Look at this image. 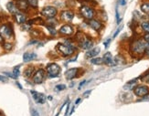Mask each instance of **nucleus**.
Returning a JSON list of instances; mask_svg holds the SVG:
<instances>
[{"mask_svg":"<svg viewBox=\"0 0 149 116\" xmlns=\"http://www.w3.org/2000/svg\"><path fill=\"white\" fill-rule=\"evenodd\" d=\"M147 46L148 45L145 41V40H136L132 43L131 50H132V52H134L135 54L141 55L146 52V49Z\"/></svg>","mask_w":149,"mask_h":116,"instance_id":"f257e3e1","label":"nucleus"},{"mask_svg":"<svg viewBox=\"0 0 149 116\" xmlns=\"http://www.w3.org/2000/svg\"><path fill=\"white\" fill-rule=\"evenodd\" d=\"M57 50L59 51V52L64 56V57H68V56H70L72 55L73 52H74V48L72 46V45H67V44H58L57 46Z\"/></svg>","mask_w":149,"mask_h":116,"instance_id":"f03ea898","label":"nucleus"},{"mask_svg":"<svg viewBox=\"0 0 149 116\" xmlns=\"http://www.w3.org/2000/svg\"><path fill=\"white\" fill-rule=\"evenodd\" d=\"M80 13L84 18L88 19V20L93 19L95 16L94 9L92 8V6H82L80 9Z\"/></svg>","mask_w":149,"mask_h":116,"instance_id":"7ed1b4c3","label":"nucleus"},{"mask_svg":"<svg viewBox=\"0 0 149 116\" xmlns=\"http://www.w3.org/2000/svg\"><path fill=\"white\" fill-rule=\"evenodd\" d=\"M47 72L49 77L51 78H55L58 77L61 73V67L56 63H51L47 67Z\"/></svg>","mask_w":149,"mask_h":116,"instance_id":"20e7f679","label":"nucleus"},{"mask_svg":"<svg viewBox=\"0 0 149 116\" xmlns=\"http://www.w3.org/2000/svg\"><path fill=\"white\" fill-rule=\"evenodd\" d=\"M134 92L137 97H146L149 94V89L146 85H139L134 88Z\"/></svg>","mask_w":149,"mask_h":116,"instance_id":"39448f33","label":"nucleus"},{"mask_svg":"<svg viewBox=\"0 0 149 116\" xmlns=\"http://www.w3.org/2000/svg\"><path fill=\"white\" fill-rule=\"evenodd\" d=\"M12 34L13 30L9 25L5 24L0 27V35H1L3 38H10L12 37Z\"/></svg>","mask_w":149,"mask_h":116,"instance_id":"423d86ee","label":"nucleus"},{"mask_svg":"<svg viewBox=\"0 0 149 116\" xmlns=\"http://www.w3.org/2000/svg\"><path fill=\"white\" fill-rule=\"evenodd\" d=\"M57 14V9L53 6H46L41 10V15L47 18H53Z\"/></svg>","mask_w":149,"mask_h":116,"instance_id":"0eeeda50","label":"nucleus"},{"mask_svg":"<svg viewBox=\"0 0 149 116\" xmlns=\"http://www.w3.org/2000/svg\"><path fill=\"white\" fill-rule=\"evenodd\" d=\"M45 76H46V73H45L44 72V69H38L37 70V72H35L34 76H33V78H32V81H33V82L35 83H41L44 79H45Z\"/></svg>","mask_w":149,"mask_h":116,"instance_id":"6e6552de","label":"nucleus"},{"mask_svg":"<svg viewBox=\"0 0 149 116\" xmlns=\"http://www.w3.org/2000/svg\"><path fill=\"white\" fill-rule=\"evenodd\" d=\"M31 94H32V97H33L34 101L37 102V103H44L45 101H46V97H45V95L42 94V93H40L38 92H35V91H31L30 92Z\"/></svg>","mask_w":149,"mask_h":116,"instance_id":"1a4fd4ad","label":"nucleus"},{"mask_svg":"<svg viewBox=\"0 0 149 116\" xmlns=\"http://www.w3.org/2000/svg\"><path fill=\"white\" fill-rule=\"evenodd\" d=\"M73 17H74V13L70 10H64L61 12V18L65 22L72 21L73 19Z\"/></svg>","mask_w":149,"mask_h":116,"instance_id":"9d476101","label":"nucleus"},{"mask_svg":"<svg viewBox=\"0 0 149 116\" xmlns=\"http://www.w3.org/2000/svg\"><path fill=\"white\" fill-rule=\"evenodd\" d=\"M88 25L90 26L91 28H92L93 29L96 30V31H100L102 28V22L97 20V19H90V20L88 21Z\"/></svg>","mask_w":149,"mask_h":116,"instance_id":"9b49d317","label":"nucleus"},{"mask_svg":"<svg viewBox=\"0 0 149 116\" xmlns=\"http://www.w3.org/2000/svg\"><path fill=\"white\" fill-rule=\"evenodd\" d=\"M73 27L72 26H70V25H64L62 26V27L60 29V33L62 34V35H66V36H70V35H72L73 33Z\"/></svg>","mask_w":149,"mask_h":116,"instance_id":"f8f14e48","label":"nucleus"},{"mask_svg":"<svg viewBox=\"0 0 149 116\" xmlns=\"http://www.w3.org/2000/svg\"><path fill=\"white\" fill-rule=\"evenodd\" d=\"M77 73H78V69L72 68V69H70L67 70L66 73H65V77H66L67 80L70 81V80L74 79L75 77H77Z\"/></svg>","mask_w":149,"mask_h":116,"instance_id":"ddd939ff","label":"nucleus"},{"mask_svg":"<svg viewBox=\"0 0 149 116\" xmlns=\"http://www.w3.org/2000/svg\"><path fill=\"white\" fill-rule=\"evenodd\" d=\"M93 41L91 40H89V38H84L81 41H80V46L83 49H91V48L93 47Z\"/></svg>","mask_w":149,"mask_h":116,"instance_id":"4468645a","label":"nucleus"},{"mask_svg":"<svg viewBox=\"0 0 149 116\" xmlns=\"http://www.w3.org/2000/svg\"><path fill=\"white\" fill-rule=\"evenodd\" d=\"M16 5L17 6V8L20 10H27L29 6L28 0H17Z\"/></svg>","mask_w":149,"mask_h":116,"instance_id":"2eb2a0df","label":"nucleus"},{"mask_svg":"<svg viewBox=\"0 0 149 116\" xmlns=\"http://www.w3.org/2000/svg\"><path fill=\"white\" fill-rule=\"evenodd\" d=\"M14 16H15L16 21H17L18 24H22V23H25V22H26V19H27V17H26L25 14H23V13H21V12H17V13H16V14H15Z\"/></svg>","mask_w":149,"mask_h":116,"instance_id":"dca6fc26","label":"nucleus"},{"mask_svg":"<svg viewBox=\"0 0 149 116\" xmlns=\"http://www.w3.org/2000/svg\"><path fill=\"white\" fill-rule=\"evenodd\" d=\"M102 60H103V63L107 64V65H112L113 59V56L110 52H106L102 57Z\"/></svg>","mask_w":149,"mask_h":116,"instance_id":"f3484780","label":"nucleus"},{"mask_svg":"<svg viewBox=\"0 0 149 116\" xmlns=\"http://www.w3.org/2000/svg\"><path fill=\"white\" fill-rule=\"evenodd\" d=\"M6 8H8V9L9 10L10 13H12V14H14V15L18 12V8H17V5L13 2H9L8 5H6Z\"/></svg>","mask_w":149,"mask_h":116,"instance_id":"a211bd4d","label":"nucleus"},{"mask_svg":"<svg viewBox=\"0 0 149 116\" xmlns=\"http://www.w3.org/2000/svg\"><path fill=\"white\" fill-rule=\"evenodd\" d=\"M100 48H94L93 49H91L89 51H87L86 52V57L87 58H93L95 57L96 55H98L100 53Z\"/></svg>","mask_w":149,"mask_h":116,"instance_id":"6ab92c4d","label":"nucleus"},{"mask_svg":"<svg viewBox=\"0 0 149 116\" xmlns=\"http://www.w3.org/2000/svg\"><path fill=\"white\" fill-rule=\"evenodd\" d=\"M37 57V55L35 53H32V52H27L23 55V60L25 62H29L31 61L32 60H34L35 58Z\"/></svg>","mask_w":149,"mask_h":116,"instance_id":"aec40b11","label":"nucleus"},{"mask_svg":"<svg viewBox=\"0 0 149 116\" xmlns=\"http://www.w3.org/2000/svg\"><path fill=\"white\" fill-rule=\"evenodd\" d=\"M141 11L144 13V14L149 16V2H144L142 3L140 6Z\"/></svg>","mask_w":149,"mask_h":116,"instance_id":"412c9836","label":"nucleus"},{"mask_svg":"<svg viewBox=\"0 0 149 116\" xmlns=\"http://www.w3.org/2000/svg\"><path fill=\"white\" fill-rule=\"evenodd\" d=\"M91 63L94 64V65H101L103 63L102 58H93V59L91 60Z\"/></svg>","mask_w":149,"mask_h":116,"instance_id":"4be33fe9","label":"nucleus"},{"mask_svg":"<svg viewBox=\"0 0 149 116\" xmlns=\"http://www.w3.org/2000/svg\"><path fill=\"white\" fill-rule=\"evenodd\" d=\"M34 72V68L33 67H29L25 69V72H24V74L26 77H30L32 75V73H33Z\"/></svg>","mask_w":149,"mask_h":116,"instance_id":"5701e85b","label":"nucleus"},{"mask_svg":"<svg viewBox=\"0 0 149 116\" xmlns=\"http://www.w3.org/2000/svg\"><path fill=\"white\" fill-rule=\"evenodd\" d=\"M141 27L143 28L144 31H146V33H149V21H144L142 22Z\"/></svg>","mask_w":149,"mask_h":116,"instance_id":"b1692460","label":"nucleus"},{"mask_svg":"<svg viewBox=\"0 0 149 116\" xmlns=\"http://www.w3.org/2000/svg\"><path fill=\"white\" fill-rule=\"evenodd\" d=\"M13 78L17 79V77L19 76V66H17L14 68V69H13Z\"/></svg>","mask_w":149,"mask_h":116,"instance_id":"393cba45","label":"nucleus"},{"mask_svg":"<svg viewBox=\"0 0 149 116\" xmlns=\"http://www.w3.org/2000/svg\"><path fill=\"white\" fill-rule=\"evenodd\" d=\"M28 2L29 6H33V8H37L38 4V0H28Z\"/></svg>","mask_w":149,"mask_h":116,"instance_id":"a878e982","label":"nucleus"},{"mask_svg":"<svg viewBox=\"0 0 149 116\" xmlns=\"http://www.w3.org/2000/svg\"><path fill=\"white\" fill-rule=\"evenodd\" d=\"M142 81L146 82V83H149V72L146 73V75H144L143 77H142Z\"/></svg>","mask_w":149,"mask_h":116,"instance_id":"bb28decb","label":"nucleus"},{"mask_svg":"<svg viewBox=\"0 0 149 116\" xmlns=\"http://www.w3.org/2000/svg\"><path fill=\"white\" fill-rule=\"evenodd\" d=\"M55 88H56L57 91H63V90L66 89V85H64V84H59V85H57Z\"/></svg>","mask_w":149,"mask_h":116,"instance_id":"cd10ccee","label":"nucleus"},{"mask_svg":"<svg viewBox=\"0 0 149 116\" xmlns=\"http://www.w3.org/2000/svg\"><path fill=\"white\" fill-rule=\"evenodd\" d=\"M4 48L6 50H10L12 49V44L11 43H5L4 44Z\"/></svg>","mask_w":149,"mask_h":116,"instance_id":"c85d7f7f","label":"nucleus"},{"mask_svg":"<svg viewBox=\"0 0 149 116\" xmlns=\"http://www.w3.org/2000/svg\"><path fill=\"white\" fill-rule=\"evenodd\" d=\"M48 29H49V31L52 35H55L56 34V30L54 29V27H51V26H48Z\"/></svg>","mask_w":149,"mask_h":116,"instance_id":"c756f323","label":"nucleus"},{"mask_svg":"<svg viewBox=\"0 0 149 116\" xmlns=\"http://www.w3.org/2000/svg\"><path fill=\"white\" fill-rule=\"evenodd\" d=\"M144 40H145V41L147 43V45L149 46V33H146V34L144 36Z\"/></svg>","mask_w":149,"mask_h":116,"instance_id":"7c9ffc66","label":"nucleus"},{"mask_svg":"<svg viewBox=\"0 0 149 116\" xmlns=\"http://www.w3.org/2000/svg\"><path fill=\"white\" fill-rule=\"evenodd\" d=\"M31 114H32V116H40V114H38V113L37 112V110H35V109H32Z\"/></svg>","mask_w":149,"mask_h":116,"instance_id":"2f4dec72","label":"nucleus"},{"mask_svg":"<svg viewBox=\"0 0 149 116\" xmlns=\"http://www.w3.org/2000/svg\"><path fill=\"white\" fill-rule=\"evenodd\" d=\"M121 29H122V27H120V28H118L117 30H116V32H115V33L113 34V38H115L116 36H117V35H118V34L120 33V31H121Z\"/></svg>","mask_w":149,"mask_h":116,"instance_id":"473e14b6","label":"nucleus"},{"mask_svg":"<svg viewBox=\"0 0 149 116\" xmlns=\"http://www.w3.org/2000/svg\"><path fill=\"white\" fill-rule=\"evenodd\" d=\"M110 42H111V40H110V38H109V40H108L107 41H105V42H104V47H105V48H108V47H109Z\"/></svg>","mask_w":149,"mask_h":116,"instance_id":"72a5a7b5","label":"nucleus"},{"mask_svg":"<svg viewBox=\"0 0 149 116\" xmlns=\"http://www.w3.org/2000/svg\"><path fill=\"white\" fill-rule=\"evenodd\" d=\"M146 55L149 58V46H147V48L146 49Z\"/></svg>","mask_w":149,"mask_h":116,"instance_id":"f704fd0d","label":"nucleus"},{"mask_svg":"<svg viewBox=\"0 0 149 116\" xmlns=\"http://www.w3.org/2000/svg\"><path fill=\"white\" fill-rule=\"evenodd\" d=\"M125 0H120V4L122 5V6H125Z\"/></svg>","mask_w":149,"mask_h":116,"instance_id":"c9c22d12","label":"nucleus"},{"mask_svg":"<svg viewBox=\"0 0 149 116\" xmlns=\"http://www.w3.org/2000/svg\"><path fill=\"white\" fill-rule=\"evenodd\" d=\"M85 83H86V81H82L81 83H80V86H79V90H80V89H81V86H82L83 84H85Z\"/></svg>","mask_w":149,"mask_h":116,"instance_id":"e433bc0d","label":"nucleus"},{"mask_svg":"<svg viewBox=\"0 0 149 116\" xmlns=\"http://www.w3.org/2000/svg\"><path fill=\"white\" fill-rule=\"evenodd\" d=\"M0 81H6V79L5 78V77H3V76H0Z\"/></svg>","mask_w":149,"mask_h":116,"instance_id":"4c0bfd02","label":"nucleus"},{"mask_svg":"<svg viewBox=\"0 0 149 116\" xmlns=\"http://www.w3.org/2000/svg\"><path fill=\"white\" fill-rule=\"evenodd\" d=\"M2 42H3V38L0 36V43H2Z\"/></svg>","mask_w":149,"mask_h":116,"instance_id":"58836bf2","label":"nucleus"},{"mask_svg":"<svg viewBox=\"0 0 149 116\" xmlns=\"http://www.w3.org/2000/svg\"><path fill=\"white\" fill-rule=\"evenodd\" d=\"M81 101V99H78L77 101H76V104H78V103H79V101Z\"/></svg>","mask_w":149,"mask_h":116,"instance_id":"ea45409f","label":"nucleus"}]
</instances>
